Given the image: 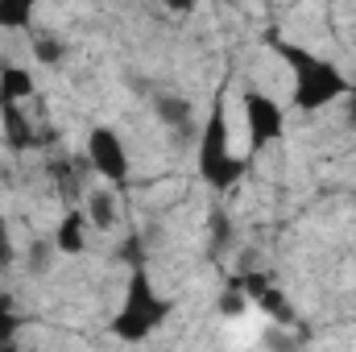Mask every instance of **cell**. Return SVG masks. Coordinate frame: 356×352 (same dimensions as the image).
I'll use <instances>...</instances> for the list:
<instances>
[{
    "label": "cell",
    "mask_w": 356,
    "mask_h": 352,
    "mask_svg": "<svg viewBox=\"0 0 356 352\" xmlns=\"http://www.w3.org/2000/svg\"><path fill=\"white\" fill-rule=\"evenodd\" d=\"M195 166H199V178L203 186H211L216 195H228L236 191L245 175H249V158L236 154L232 145V125H228V112L224 104L216 99L199 125V141H195Z\"/></svg>",
    "instance_id": "cell-3"
},
{
    "label": "cell",
    "mask_w": 356,
    "mask_h": 352,
    "mask_svg": "<svg viewBox=\"0 0 356 352\" xmlns=\"http://www.w3.org/2000/svg\"><path fill=\"white\" fill-rule=\"evenodd\" d=\"M83 166H88V175L95 182H104V186H124L129 175H133V154H129V145H124V137H120V129H112V125H91L88 137H83Z\"/></svg>",
    "instance_id": "cell-5"
},
{
    "label": "cell",
    "mask_w": 356,
    "mask_h": 352,
    "mask_svg": "<svg viewBox=\"0 0 356 352\" xmlns=\"http://www.w3.org/2000/svg\"><path fill=\"white\" fill-rule=\"evenodd\" d=\"M340 108H344V116H348V125L356 129V83H353V91H348V99H344Z\"/></svg>",
    "instance_id": "cell-13"
},
{
    "label": "cell",
    "mask_w": 356,
    "mask_h": 352,
    "mask_svg": "<svg viewBox=\"0 0 356 352\" xmlns=\"http://www.w3.org/2000/svg\"><path fill=\"white\" fill-rule=\"evenodd\" d=\"M241 129H245V158L257 162L261 154L277 150L290 133V104H282L266 88L241 91Z\"/></svg>",
    "instance_id": "cell-4"
},
{
    "label": "cell",
    "mask_w": 356,
    "mask_h": 352,
    "mask_svg": "<svg viewBox=\"0 0 356 352\" xmlns=\"http://www.w3.org/2000/svg\"><path fill=\"white\" fill-rule=\"evenodd\" d=\"M13 253H17V249H13V228H8V216L0 211V269L13 262Z\"/></svg>",
    "instance_id": "cell-12"
},
{
    "label": "cell",
    "mask_w": 356,
    "mask_h": 352,
    "mask_svg": "<svg viewBox=\"0 0 356 352\" xmlns=\"http://www.w3.org/2000/svg\"><path fill=\"white\" fill-rule=\"evenodd\" d=\"M21 307L8 298V294H0V352L13 349V340H17V332H21Z\"/></svg>",
    "instance_id": "cell-11"
},
{
    "label": "cell",
    "mask_w": 356,
    "mask_h": 352,
    "mask_svg": "<svg viewBox=\"0 0 356 352\" xmlns=\"http://www.w3.org/2000/svg\"><path fill=\"white\" fill-rule=\"evenodd\" d=\"M79 207H83L88 224L95 228V237H108L120 224V195H116V186H104V182L88 186V195L79 199Z\"/></svg>",
    "instance_id": "cell-7"
},
{
    "label": "cell",
    "mask_w": 356,
    "mask_h": 352,
    "mask_svg": "<svg viewBox=\"0 0 356 352\" xmlns=\"http://www.w3.org/2000/svg\"><path fill=\"white\" fill-rule=\"evenodd\" d=\"M38 8L29 0H0V33H33Z\"/></svg>",
    "instance_id": "cell-9"
},
{
    "label": "cell",
    "mask_w": 356,
    "mask_h": 352,
    "mask_svg": "<svg viewBox=\"0 0 356 352\" xmlns=\"http://www.w3.org/2000/svg\"><path fill=\"white\" fill-rule=\"evenodd\" d=\"M178 303L154 282V273L145 265H133L129 278H124V290H120V303L116 311L108 315V336L120 340V344H145L154 340L170 319H175Z\"/></svg>",
    "instance_id": "cell-2"
},
{
    "label": "cell",
    "mask_w": 356,
    "mask_h": 352,
    "mask_svg": "<svg viewBox=\"0 0 356 352\" xmlns=\"http://www.w3.org/2000/svg\"><path fill=\"white\" fill-rule=\"evenodd\" d=\"M269 50H273V58L290 75V108L294 112L323 116V112H332V108H340L348 99L356 79L336 58H327L323 50H315L311 42L277 33V38H269Z\"/></svg>",
    "instance_id": "cell-1"
},
{
    "label": "cell",
    "mask_w": 356,
    "mask_h": 352,
    "mask_svg": "<svg viewBox=\"0 0 356 352\" xmlns=\"http://www.w3.org/2000/svg\"><path fill=\"white\" fill-rule=\"evenodd\" d=\"M95 241V228L88 224L83 207H67L54 224V253L58 257H83Z\"/></svg>",
    "instance_id": "cell-6"
},
{
    "label": "cell",
    "mask_w": 356,
    "mask_h": 352,
    "mask_svg": "<svg viewBox=\"0 0 356 352\" xmlns=\"http://www.w3.org/2000/svg\"><path fill=\"white\" fill-rule=\"evenodd\" d=\"M38 99V71L21 63H0V104L29 108Z\"/></svg>",
    "instance_id": "cell-8"
},
{
    "label": "cell",
    "mask_w": 356,
    "mask_h": 352,
    "mask_svg": "<svg viewBox=\"0 0 356 352\" xmlns=\"http://www.w3.org/2000/svg\"><path fill=\"white\" fill-rule=\"evenodd\" d=\"M33 63L38 67H63V58H67V46L54 38V33H33Z\"/></svg>",
    "instance_id": "cell-10"
}]
</instances>
